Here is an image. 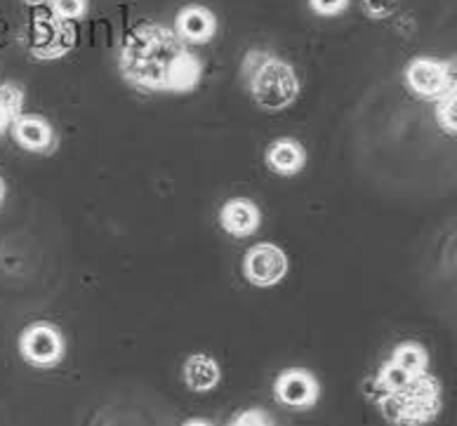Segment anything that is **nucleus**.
Listing matches in <instances>:
<instances>
[{"mask_svg": "<svg viewBox=\"0 0 457 426\" xmlns=\"http://www.w3.org/2000/svg\"><path fill=\"white\" fill-rule=\"evenodd\" d=\"M118 71L128 86L146 94H182L198 87L203 61L172 29L146 21L132 29L120 43Z\"/></svg>", "mask_w": 457, "mask_h": 426, "instance_id": "nucleus-1", "label": "nucleus"}, {"mask_svg": "<svg viewBox=\"0 0 457 426\" xmlns=\"http://www.w3.org/2000/svg\"><path fill=\"white\" fill-rule=\"evenodd\" d=\"M309 7L319 17H335V14L345 12L349 7V0H309Z\"/></svg>", "mask_w": 457, "mask_h": 426, "instance_id": "nucleus-18", "label": "nucleus"}, {"mask_svg": "<svg viewBox=\"0 0 457 426\" xmlns=\"http://www.w3.org/2000/svg\"><path fill=\"white\" fill-rule=\"evenodd\" d=\"M436 123L445 135L457 137V86L436 99Z\"/></svg>", "mask_w": 457, "mask_h": 426, "instance_id": "nucleus-15", "label": "nucleus"}, {"mask_svg": "<svg viewBox=\"0 0 457 426\" xmlns=\"http://www.w3.org/2000/svg\"><path fill=\"white\" fill-rule=\"evenodd\" d=\"M79 43L76 24L53 12L36 14L29 27V53L38 61L62 60Z\"/></svg>", "mask_w": 457, "mask_h": 426, "instance_id": "nucleus-4", "label": "nucleus"}, {"mask_svg": "<svg viewBox=\"0 0 457 426\" xmlns=\"http://www.w3.org/2000/svg\"><path fill=\"white\" fill-rule=\"evenodd\" d=\"M405 86L420 99H441L457 86V71L453 60L415 57L405 66Z\"/></svg>", "mask_w": 457, "mask_h": 426, "instance_id": "nucleus-5", "label": "nucleus"}, {"mask_svg": "<svg viewBox=\"0 0 457 426\" xmlns=\"http://www.w3.org/2000/svg\"><path fill=\"white\" fill-rule=\"evenodd\" d=\"M14 142L31 153H50L57 146V135H54L53 125L47 123L43 116H31V113H21L20 119L14 120L12 127Z\"/></svg>", "mask_w": 457, "mask_h": 426, "instance_id": "nucleus-10", "label": "nucleus"}, {"mask_svg": "<svg viewBox=\"0 0 457 426\" xmlns=\"http://www.w3.org/2000/svg\"><path fill=\"white\" fill-rule=\"evenodd\" d=\"M12 123H14L12 116H10V113H7L5 109L0 106V137H3V135H5V132L10 130V127H12Z\"/></svg>", "mask_w": 457, "mask_h": 426, "instance_id": "nucleus-20", "label": "nucleus"}, {"mask_svg": "<svg viewBox=\"0 0 457 426\" xmlns=\"http://www.w3.org/2000/svg\"><path fill=\"white\" fill-rule=\"evenodd\" d=\"M64 351V335L53 323H33L20 335V354L29 365L54 367L62 363Z\"/></svg>", "mask_w": 457, "mask_h": 426, "instance_id": "nucleus-6", "label": "nucleus"}, {"mask_svg": "<svg viewBox=\"0 0 457 426\" xmlns=\"http://www.w3.org/2000/svg\"><path fill=\"white\" fill-rule=\"evenodd\" d=\"M453 64H455V71H457V57H455V60H453Z\"/></svg>", "mask_w": 457, "mask_h": 426, "instance_id": "nucleus-23", "label": "nucleus"}, {"mask_svg": "<svg viewBox=\"0 0 457 426\" xmlns=\"http://www.w3.org/2000/svg\"><path fill=\"white\" fill-rule=\"evenodd\" d=\"M241 73L253 102L264 111H283L300 97L302 86L293 66L267 50H250Z\"/></svg>", "mask_w": 457, "mask_h": 426, "instance_id": "nucleus-2", "label": "nucleus"}, {"mask_svg": "<svg viewBox=\"0 0 457 426\" xmlns=\"http://www.w3.org/2000/svg\"><path fill=\"white\" fill-rule=\"evenodd\" d=\"M46 5L50 12L69 21H79L87 14V0H47Z\"/></svg>", "mask_w": 457, "mask_h": 426, "instance_id": "nucleus-16", "label": "nucleus"}, {"mask_svg": "<svg viewBox=\"0 0 457 426\" xmlns=\"http://www.w3.org/2000/svg\"><path fill=\"white\" fill-rule=\"evenodd\" d=\"M172 31L187 43V45H205L217 36V17L205 5H184L175 17Z\"/></svg>", "mask_w": 457, "mask_h": 426, "instance_id": "nucleus-9", "label": "nucleus"}, {"mask_svg": "<svg viewBox=\"0 0 457 426\" xmlns=\"http://www.w3.org/2000/svg\"><path fill=\"white\" fill-rule=\"evenodd\" d=\"M401 5V0H361V10L368 20H389L396 7Z\"/></svg>", "mask_w": 457, "mask_h": 426, "instance_id": "nucleus-17", "label": "nucleus"}, {"mask_svg": "<svg viewBox=\"0 0 457 426\" xmlns=\"http://www.w3.org/2000/svg\"><path fill=\"white\" fill-rule=\"evenodd\" d=\"M264 163H267L269 170H274L276 175H283V177H290V175H297V172L307 165V152L300 142L295 139H278L274 144L269 146L267 153H264Z\"/></svg>", "mask_w": 457, "mask_h": 426, "instance_id": "nucleus-12", "label": "nucleus"}, {"mask_svg": "<svg viewBox=\"0 0 457 426\" xmlns=\"http://www.w3.org/2000/svg\"><path fill=\"white\" fill-rule=\"evenodd\" d=\"M5 201V182H3V177H0V203Z\"/></svg>", "mask_w": 457, "mask_h": 426, "instance_id": "nucleus-22", "label": "nucleus"}, {"mask_svg": "<svg viewBox=\"0 0 457 426\" xmlns=\"http://www.w3.org/2000/svg\"><path fill=\"white\" fill-rule=\"evenodd\" d=\"M21 3H24L27 7H40V5H46L47 0H21Z\"/></svg>", "mask_w": 457, "mask_h": 426, "instance_id": "nucleus-21", "label": "nucleus"}, {"mask_svg": "<svg viewBox=\"0 0 457 426\" xmlns=\"http://www.w3.org/2000/svg\"><path fill=\"white\" fill-rule=\"evenodd\" d=\"M392 361L399 363L401 367H405L412 374L429 373V354L418 341H401L399 347L394 348Z\"/></svg>", "mask_w": 457, "mask_h": 426, "instance_id": "nucleus-14", "label": "nucleus"}, {"mask_svg": "<svg viewBox=\"0 0 457 426\" xmlns=\"http://www.w3.org/2000/svg\"><path fill=\"white\" fill-rule=\"evenodd\" d=\"M386 422L399 426L429 424L441 413V384L431 373L420 374L396 394H382L375 398Z\"/></svg>", "mask_w": 457, "mask_h": 426, "instance_id": "nucleus-3", "label": "nucleus"}, {"mask_svg": "<svg viewBox=\"0 0 457 426\" xmlns=\"http://www.w3.org/2000/svg\"><path fill=\"white\" fill-rule=\"evenodd\" d=\"M234 426H267L271 424L269 414L264 410H257V407H250V410H243L231 420Z\"/></svg>", "mask_w": 457, "mask_h": 426, "instance_id": "nucleus-19", "label": "nucleus"}, {"mask_svg": "<svg viewBox=\"0 0 457 426\" xmlns=\"http://www.w3.org/2000/svg\"><path fill=\"white\" fill-rule=\"evenodd\" d=\"M220 380H222V370H220L215 358H210V356L194 354L184 363V381L196 394L212 391L220 384Z\"/></svg>", "mask_w": 457, "mask_h": 426, "instance_id": "nucleus-13", "label": "nucleus"}, {"mask_svg": "<svg viewBox=\"0 0 457 426\" xmlns=\"http://www.w3.org/2000/svg\"><path fill=\"white\" fill-rule=\"evenodd\" d=\"M243 274L255 288H271L287 274L286 250L274 243H257L243 257Z\"/></svg>", "mask_w": 457, "mask_h": 426, "instance_id": "nucleus-7", "label": "nucleus"}, {"mask_svg": "<svg viewBox=\"0 0 457 426\" xmlns=\"http://www.w3.org/2000/svg\"><path fill=\"white\" fill-rule=\"evenodd\" d=\"M320 387L304 367H287L274 381V398L290 410H309L319 403Z\"/></svg>", "mask_w": 457, "mask_h": 426, "instance_id": "nucleus-8", "label": "nucleus"}, {"mask_svg": "<svg viewBox=\"0 0 457 426\" xmlns=\"http://www.w3.org/2000/svg\"><path fill=\"white\" fill-rule=\"evenodd\" d=\"M220 222L228 236L248 238L253 236L262 224V212L250 198H231L222 205Z\"/></svg>", "mask_w": 457, "mask_h": 426, "instance_id": "nucleus-11", "label": "nucleus"}]
</instances>
